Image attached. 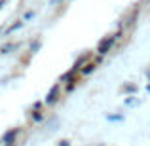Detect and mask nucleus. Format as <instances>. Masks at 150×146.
Wrapping results in <instances>:
<instances>
[{
    "label": "nucleus",
    "mask_w": 150,
    "mask_h": 146,
    "mask_svg": "<svg viewBox=\"0 0 150 146\" xmlns=\"http://www.w3.org/2000/svg\"><path fill=\"white\" fill-rule=\"evenodd\" d=\"M114 38H116V36H110V38H105V40H103L101 44H99V48H97V51H99L101 55H103V53H106V51L110 49V46H112Z\"/></svg>",
    "instance_id": "nucleus-1"
},
{
    "label": "nucleus",
    "mask_w": 150,
    "mask_h": 146,
    "mask_svg": "<svg viewBox=\"0 0 150 146\" xmlns=\"http://www.w3.org/2000/svg\"><path fill=\"white\" fill-rule=\"evenodd\" d=\"M15 135H17V129H11L10 133H6V137H4V140H2V142L6 144V146H10V144H11V140H13V137H15Z\"/></svg>",
    "instance_id": "nucleus-2"
},
{
    "label": "nucleus",
    "mask_w": 150,
    "mask_h": 146,
    "mask_svg": "<svg viewBox=\"0 0 150 146\" xmlns=\"http://www.w3.org/2000/svg\"><path fill=\"white\" fill-rule=\"evenodd\" d=\"M55 93H57V87L51 89V93H50L48 97H46V101H48V102H53V101H55Z\"/></svg>",
    "instance_id": "nucleus-3"
}]
</instances>
